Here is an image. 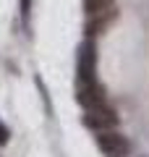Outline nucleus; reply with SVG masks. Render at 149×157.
Wrapping results in <instances>:
<instances>
[{"mask_svg":"<svg viewBox=\"0 0 149 157\" xmlns=\"http://www.w3.org/2000/svg\"><path fill=\"white\" fill-rule=\"evenodd\" d=\"M97 78V47L94 42H84L76 52V81Z\"/></svg>","mask_w":149,"mask_h":157,"instance_id":"2","label":"nucleus"},{"mask_svg":"<svg viewBox=\"0 0 149 157\" xmlns=\"http://www.w3.org/2000/svg\"><path fill=\"white\" fill-rule=\"evenodd\" d=\"M21 13H24V18L29 16V0H21Z\"/></svg>","mask_w":149,"mask_h":157,"instance_id":"8","label":"nucleus"},{"mask_svg":"<svg viewBox=\"0 0 149 157\" xmlns=\"http://www.w3.org/2000/svg\"><path fill=\"white\" fill-rule=\"evenodd\" d=\"M110 8H115V0H84V11H86V16L110 11Z\"/></svg>","mask_w":149,"mask_h":157,"instance_id":"6","label":"nucleus"},{"mask_svg":"<svg viewBox=\"0 0 149 157\" xmlns=\"http://www.w3.org/2000/svg\"><path fill=\"white\" fill-rule=\"evenodd\" d=\"M76 100L81 107H97V105H105L107 94H105V86L99 84L97 78L92 81H76Z\"/></svg>","mask_w":149,"mask_h":157,"instance_id":"3","label":"nucleus"},{"mask_svg":"<svg viewBox=\"0 0 149 157\" xmlns=\"http://www.w3.org/2000/svg\"><path fill=\"white\" fill-rule=\"evenodd\" d=\"M115 18V8H110V11H102V13H92V16H86V34L92 37V34H99L102 29L107 26V24Z\"/></svg>","mask_w":149,"mask_h":157,"instance_id":"5","label":"nucleus"},{"mask_svg":"<svg viewBox=\"0 0 149 157\" xmlns=\"http://www.w3.org/2000/svg\"><path fill=\"white\" fill-rule=\"evenodd\" d=\"M97 147L105 152L107 157H128L131 155V141L128 136L118 134V131L107 128V131H97Z\"/></svg>","mask_w":149,"mask_h":157,"instance_id":"1","label":"nucleus"},{"mask_svg":"<svg viewBox=\"0 0 149 157\" xmlns=\"http://www.w3.org/2000/svg\"><path fill=\"white\" fill-rule=\"evenodd\" d=\"M8 139H11V131H8V126L0 121V144H8Z\"/></svg>","mask_w":149,"mask_h":157,"instance_id":"7","label":"nucleus"},{"mask_svg":"<svg viewBox=\"0 0 149 157\" xmlns=\"http://www.w3.org/2000/svg\"><path fill=\"white\" fill-rule=\"evenodd\" d=\"M84 123H86L92 131H107V128H115V126H118V113L105 102V105L89 107L86 115H84Z\"/></svg>","mask_w":149,"mask_h":157,"instance_id":"4","label":"nucleus"}]
</instances>
